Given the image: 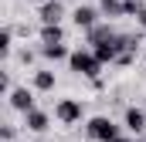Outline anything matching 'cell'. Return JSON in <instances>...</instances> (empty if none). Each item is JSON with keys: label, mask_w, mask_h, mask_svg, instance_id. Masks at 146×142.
I'll return each mask as SVG.
<instances>
[{"label": "cell", "mask_w": 146, "mask_h": 142, "mask_svg": "<svg viewBox=\"0 0 146 142\" xmlns=\"http://www.w3.org/2000/svg\"><path fill=\"white\" fill-rule=\"evenodd\" d=\"M37 3H48V0H37Z\"/></svg>", "instance_id": "cell-16"}, {"label": "cell", "mask_w": 146, "mask_h": 142, "mask_svg": "<svg viewBox=\"0 0 146 142\" xmlns=\"http://www.w3.org/2000/svg\"><path fill=\"white\" fill-rule=\"evenodd\" d=\"M136 142H146V139H136Z\"/></svg>", "instance_id": "cell-18"}, {"label": "cell", "mask_w": 146, "mask_h": 142, "mask_svg": "<svg viewBox=\"0 0 146 142\" xmlns=\"http://www.w3.org/2000/svg\"><path fill=\"white\" fill-rule=\"evenodd\" d=\"M61 27H58V24H44V27H41V44H61Z\"/></svg>", "instance_id": "cell-10"}, {"label": "cell", "mask_w": 146, "mask_h": 142, "mask_svg": "<svg viewBox=\"0 0 146 142\" xmlns=\"http://www.w3.org/2000/svg\"><path fill=\"white\" fill-rule=\"evenodd\" d=\"M61 14H65V7H61L58 0L41 3V24H58V20H61Z\"/></svg>", "instance_id": "cell-6"}, {"label": "cell", "mask_w": 146, "mask_h": 142, "mask_svg": "<svg viewBox=\"0 0 146 142\" xmlns=\"http://www.w3.org/2000/svg\"><path fill=\"white\" fill-rule=\"evenodd\" d=\"M54 118H58L61 125H75V122H82V102H75V98H61V102L54 105Z\"/></svg>", "instance_id": "cell-3"}, {"label": "cell", "mask_w": 146, "mask_h": 142, "mask_svg": "<svg viewBox=\"0 0 146 142\" xmlns=\"http://www.w3.org/2000/svg\"><path fill=\"white\" fill-rule=\"evenodd\" d=\"M10 108H17V112H34V95L27 91V88H14L10 91Z\"/></svg>", "instance_id": "cell-4"}, {"label": "cell", "mask_w": 146, "mask_h": 142, "mask_svg": "<svg viewBox=\"0 0 146 142\" xmlns=\"http://www.w3.org/2000/svg\"><path fill=\"white\" fill-rule=\"evenodd\" d=\"M88 139H95V142H115V139H122L119 135V125H112L109 118H92L88 122Z\"/></svg>", "instance_id": "cell-2"}, {"label": "cell", "mask_w": 146, "mask_h": 142, "mask_svg": "<svg viewBox=\"0 0 146 142\" xmlns=\"http://www.w3.org/2000/svg\"><path fill=\"white\" fill-rule=\"evenodd\" d=\"M24 125H27L31 132H44V129H48V115L34 108V112H27V115H24Z\"/></svg>", "instance_id": "cell-8"}, {"label": "cell", "mask_w": 146, "mask_h": 142, "mask_svg": "<svg viewBox=\"0 0 146 142\" xmlns=\"http://www.w3.org/2000/svg\"><path fill=\"white\" fill-rule=\"evenodd\" d=\"M139 24H143V27H146V7H143V10H139Z\"/></svg>", "instance_id": "cell-14"}, {"label": "cell", "mask_w": 146, "mask_h": 142, "mask_svg": "<svg viewBox=\"0 0 146 142\" xmlns=\"http://www.w3.org/2000/svg\"><path fill=\"white\" fill-rule=\"evenodd\" d=\"M41 54H44L48 61H61V58H72L65 44H41Z\"/></svg>", "instance_id": "cell-9"}, {"label": "cell", "mask_w": 146, "mask_h": 142, "mask_svg": "<svg viewBox=\"0 0 146 142\" xmlns=\"http://www.w3.org/2000/svg\"><path fill=\"white\" fill-rule=\"evenodd\" d=\"M0 135H3V142H10V139H14V125H3V129H0Z\"/></svg>", "instance_id": "cell-13"}, {"label": "cell", "mask_w": 146, "mask_h": 142, "mask_svg": "<svg viewBox=\"0 0 146 142\" xmlns=\"http://www.w3.org/2000/svg\"><path fill=\"white\" fill-rule=\"evenodd\" d=\"M68 64H72V71H75V74H82V78H92V81H99L102 61H99V58H95L92 51H72Z\"/></svg>", "instance_id": "cell-1"}, {"label": "cell", "mask_w": 146, "mask_h": 142, "mask_svg": "<svg viewBox=\"0 0 146 142\" xmlns=\"http://www.w3.org/2000/svg\"><path fill=\"white\" fill-rule=\"evenodd\" d=\"M106 3H115V0H102V7H106Z\"/></svg>", "instance_id": "cell-15"}, {"label": "cell", "mask_w": 146, "mask_h": 142, "mask_svg": "<svg viewBox=\"0 0 146 142\" xmlns=\"http://www.w3.org/2000/svg\"><path fill=\"white\" fill-rule=\"evenodd\" d=\"M34 88L37 91H51L54 88V74L51 71H34Z\"/></svg>", "instance_id": "cell-11"}, {"label": "cell", "mask_w": 146, "mask_h": 142, "mask_svg": "<svg viewBox=\"0 0 146 142\" xmlns=\"http://www.w3.org/2000/svg\"><path fill=\"white\" fill-rule=\"evenodd\" d=\"M115 142H126V139H115Z\"/></svg>", "instance_id": "cell-17"}, {"label": "cell", "mask_w": 146, "mask_h": 142, "mask_svg": "<svg viewBox=\"0 0 146 142\" xmlns=\"http://www.w3.org/2000/svg\"><path fill=\"white\" fill-rule=\"evenodd\" d=\"M95 7H75V14H72V20L78 24V27H85V31H92L95 27Z\"/></svg>", "instance_id": "cell-7"}, {"label": "cell", "mask_w": 146, "mask_h": 142, "mask_svg": "<svg viewBox=\"0 0 146 142\" xmlns=\"http://www.w3.org/2000/svg\"><path fill=\"white\" fill-rule=\"evenodd\" d=\"M10 41H14V31H10V27H3V31H0V51H3V54L10 51Z\"/></svg>", "instance_id": "cell-12"}, {"label": "cell", "mask_w": 146, "mask_h": 142, "mask_svg": "<svg viewBox=\"0 0 146 142\" xmlns=\"http://www.w3.org/2000/svg\"><path fill=\"white\" fill-rule=\"evenodd\" d=\"M126 129L129 132H146V112L143 108H126Z\"/></svg>", "instance_id": "cell-5"}]
</instances>
